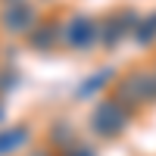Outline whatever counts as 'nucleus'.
<instances>
[{
  "instance_id": "nucleus-2",
  "label": "nucleus",
  "mask_w": 156,
  "mask_h": 156,
  "mask_svg": "<svg viewBox=\"0 0 156 156\" xmlns=\"http://www.w3.org/2000/svg\"><path fill=\"white\" fill-rule=\"evenodd\" d=\"M100 37V22L90 19V16H72L66 25H62V47H72V50H87L94 47Z\"/></svg>"
},
{
  "instance_id": "nucleus-6",
  "label": "nucleus",
  "mask_w": 156,
  "mask_h": 156,
  "mask_svg": "<svg viewBox=\"0 0 156 156\" xmlns=\"http://www.w3.org/2000/svg\"><path fill=\"white\" fill-rule=\"evenodd\" d=\"M50 140H53V144L62 150V153H66L69 147H72V125H66V122H56L53 128H50Z\"/></svg>"
},
{
  "instance_id": "nucleus-11",
  "label": "nucleus",
  "mask_w": 156,
  "mask_h": 156,
  "mask_svg": "<svg viewBox=\"0 0 156 156\" xmlns=\"http://www.w3.org/2000/svg\"><path fill=\"white\" fill-rule=\"evenodd\" d=\"M0 115H3V109H0Z\"/></svg>"
},
{
  "instance_id": "nucleus-8",
  "label": "nucleus",
  "mask_w": 156,
  "mask_h": 156,
  "mask_svg": "<svg viewBox=\"0 0 156 156\" xmlns=\"http://www.w3.org/2000/svg\"><path fill=\"white\" fill-rule=\"evenodd\" d=\"M106 75H109V72H100V75H94V78H90V81H87V84L81 87V94H87V90H94V87H100L103 81H106Z\"/></svg>"
},
{
  "instance_id": "nucleus-3",
  "label": "nucleus",
  "mask_w": 156,
  "mask_h": 156,
  "mask_svg": "<svg viewBox=\"0 0 156 156\" xmlns=\"http://www.w3.org/2000/svg\"><path fill=\"white\" fill-rule=\"evenodd\" d=\"M90 125H94L97 134L112 137V134L122 131V125H125V112H122V106H119L115 100H103V103H97L94 115H90Z\"/></svg>"
},
{
  "instance_id": "nucleus-12",
  "label": "nucleus",
  "mask_w": 156,
  "mask_h": 156,
  "mask_svg": "<svg viewBox=\"0 0 156 156\" xmlns=\"http://www.w3.org/2000/svg\"><path fill=\"white\" fill-rule=\"evenodd\" d=\"M6 3H9V0H6Z\"/></svg>"
},
{
  "instance_id": "nucleus-7",
  "label": "nucleus",
  "mask_w": 156,
  "mask_h": 156,
  "mask_svg": "<svg viewBox=\"0 0 156 156\" xmlns=\"http://www.w3.org/2000/svg\"><path fill=\"white\" fill-rule=\"evenodd\" d=\"M153 37H156V16H150L147 22L137 25V41H140V44H150Z\"/></svg>"
},
{
  "instance_id": "nucleus-5",
  "label": "nucleus",
  "mask_w": 156,
  "mask_h": 156,
  "mask_svg": "<svg viewBox=\"0 0 156 156\" xmlns=\"http://www.w3.org/2000/svg\"><path fill=\"white\" fill-rule=\"evenodd\" d=\"M28 140V128L25 125H16V128H0V156L12 153L16 147H22Z\"/></svg>"
},
{
  "instance_id": "nucleus-10",
  "label": "nucleus",
  "mask_w": 156,
  "mask_h": 156,
  "mask_svg": "<svg viewBox=\"0 0 156 156\" xmlns=\"http://www.w3.org/2000/svg\"><path fill=\"white\" fill-rule=\"evenodd\" d=\"M31 156H50V153H31Z\"/></svg>"
},
{
  "instance_id": "nucleus-9",
  "label": "nucleus",
  "mask_w": 156,
  "mask_h": 156,
  "mask_svg": "<svg viewBox=\"0 0 156 156\" xmlns=\"http://www.w3.org/2000/svg\"><path fill=\"white\" fill-rule=\"evenodd\" d=\"M66 156H94V153L84 150V147H78V150H66Z\"/></svg>"
},
{
  "instance_id": "nucleus-4",
  "label": "nucleus",
  "mask_w": 156,
  "mask_h": 156,
  "mask_svg": "<svg viewBox=\"0 0 156 156\" xmlns=\"http://www.w3.org/2000/svg\"><path fill=\"white\" fill-rule=\"evenodd\" d=\"M28 44L34 50H41V53H50V50H56L62 44V25L53 22V19H47V22H37L34 25V31L28 34Z\"/></svg>"
},
{
  "instance_id": "nucleus-1",
  "label": "nucleus",
  "mask_w": 156,
  "mask_h": 156,
  "mask_svg": "<svg viewBox=\"0 0 156 156\" xmlns=\"http://www.w3.org/2000/svg\"><path fill=\"white\" fill-rule=\"evenodd\" d=\"M37 25V9L28 0H9L0 12V28L6 34H31Z\"/></svg>"
}]
</instances>
